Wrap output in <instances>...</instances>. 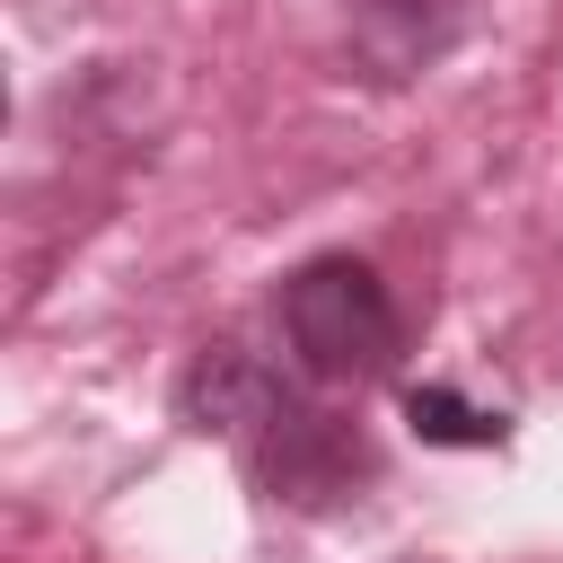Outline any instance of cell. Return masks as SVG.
Returning a JSON list of instances; mask_svg holds the SVG:
<instances>
[{
    "label": "cell",
    "instance_id": "obj_3",
    "mask_svg": "<svg viewBox=\"0 0 563 563\" xmlns=\"http://www.w3.org/2000/svg\"><path fill=\"white\" fill-rule=\"evenodd\" d=\"M405 413H413L422 440H466V449H493V440H501V413H475V405H457L449 387H413Z\"/></svg>",
    "mask_w": 563,
    "mask_h": 563
},
{
    "label": "cell",
    "instance_id": "obj_2",
    "mask_svg": "<svg viewBox=\"0 0 563 563\" xmlns=\"http://www.w3.org/2000/svg\"><path fill=\"white\" fill-rule=\"evenodd\" d=\"M282 334H290L299 369L325 378V387H361V378L396 369V343H405L396 299H387V282H378L361 255H317V264H299V273L282 282Z\"/></svg>",
    "mask_w": 563,
    "mask_h": 563
},
{
    "label": "cell",
    "instance_id": "obj_1",
    "mask_svg": "<svg viewBox=\"0 0 563 563\" xmlns=\"http://www.w3.org/2000/svg\"><path fill=\"white\" fill-rule=\"evenodd\" d=\"M185 422L194 431H220L246 466H255V484L273 493V501H334L369 457H361V440L334 422V413H317V405H299L264 361H246L238 343H202L194 352V369H185Z\"/></svg>",
    "mask_w": 563,
    "mask_h": 563
}]
</instances>
